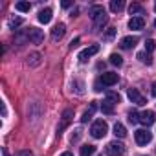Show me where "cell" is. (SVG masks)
<instances>
[{"label": "cell", "instance_id": "26", "mask_svg": "<svg viewBox=\"0 0 156 156\" xmlns=\"http://www.w3.org/2000/svg\"><path fill=\"white\" fill-rule=\"evenodd\" d=\"M129 121L134 125V123H140V114L136 112V110H130L129 112Z\"/></svg>", "mask_w": 156, "mask_h": 156}, {"label": "cell", "instance_id": "4", "mask_svg": "<svg viewBox=\"0 0 156 156\" xmlns=\"http://www.w3.org/2000/svg\"><path fill=\"white\" fill-rule=\"evenodd\" d=\"M107 154L108 156H123L125 154V145L119 141H110L107 145Z\"/></svg>", "mask_w": 156, "mask_h": 156}, {"label": "cell", "instance_id": "18", "mask_svg": "<svg viewBox=\"0 0 156 156\" xmlns=\"http://www.w3.org/2000/svg\"><path fill=\"white\" fill-rule=\"evenodd\" d=\"M101 110H103V114H114V103L108 101V99H105L101 103Z\"/></svg>", "mask_w": 156, "mask_h": 156}, {"label": "cell", "instance_id": "35", "mask_svg": "<svg viewBox=\"0 0 156 156\" xmlns=\"http://www.w3.org/2000/svg\"><path fill=\"white\" fill-rule=\"evenodd\" d=\"M151 92H152V96L156 98V83H152V90H151Z\"/></svg>", "mask_w": 156, "mask_h": 156}, {"label": "cell", "instance_id": "8", "mask_svg": "<svg viewBox=\"0 0 156 156\" xmlns=\"http://www.w3.org/2000/svg\"><path fill=\"white\" fill-rule=\"evenodd\" d=\"M72 118H73V110L72 108H66L64 112H62V118H61V125H59V129H57V132L61 134L68 125H70V121H72Z\"/></svg>", "mask_w": 156, "mask_h": 156}, {"label": "cell", "instance_id": "7", "mask_svg": "<svg viewBox=\"0 0 156 156\" xmlns=\"http://www.w3.org/2000/svg\"><path fill=\"white\" fill-rule=\"evenodd\" d=\"M127 94H129V99H130L132 103L140 105V107L147 103V99H145V98L140 94V90H138V88H129V92H127Z\"/></svg>", "mask_w": 156, "mask_h": 156}, {"label": "cell", "instance_id": "33", "mask_svg": "<svg viewBox=\"0 0 156 156\" xmlns=\"http://www.w3.org/2000/svg\"><path fill=\"white\" fill-rule=\"evenodd\" d=\"M96 90H98V92H101V90H103V88H101V81H98V83H96Z\"/></svg>", "mask_w": 156, "mask_h": 156}, {"label": "cell", "instance_id": "36", "mask_svg": "<svg viewBox=\"0 0 156 156\" xmlns=\"http://www.w3.org/2000/svg\"><path fill=\"white\" fill-rule=\"evenodd\" d=\"M2 156H9V152H8V149H2Z\"/></svg>", "mask_w": 156, "mask_h": 156}, {"label": "cell", "instance_id": "17", "mask_svg": "<svg viewBox=\"0 0 156 156\" xmlns=\"http://www.w3.org/2000/svg\"><path fill=\"white\" fill-rule=\"evenodd\" d=\"M138 59H140V62H143V64H152V57H151V53H147V51H140L138 55H136Z\"/></svg>", "mask_w": 156, "mask_h": 156}, {"label": "cell", "instance_id": "34", "mask_svg": "<svg viewBox=\"0 0 156 156\" xmlns=\"http://www.w3.org/2000/svg\"><path fill=\"white\" fill-rule=\"evenodd\" d=\"M61 6H62V8H70V6H72V2H68V0H66V2H62Z\"/></svg>", "mask_w": 156, "mask_h": 156}, {"label": "cell", "instance_id": "9", "mask_svg": "<svg viewBox=\"0 0 156 156\" xmlns=\"http://www.w3.org/2000/svg\"><path fill=\"white\" fill-rule=\"evenodd\" d=\"M98 51H99V44H92V46H88L87 50H83V51L79 53V61H81V62H87V61H88V57L96 55Z\"/></svg>", "mask_w": 156, "mask_h": 156}, {"label": "cell", "instance_id": "13", "mask_svg": "<svg viewBox=\"0 0 156 156\" xmlns=\"http://www.w3.org/2000/svg\"><path fill=\"white\" fill-rule=\"evenodd\" d=\"M42 55L39 53V51H33V53H30L28 55V66L30 68H35V66H39L41 62H42V59H41Z\"/></svg>", "mask_w": 156, "mask_h": 156}, {"label": "cell", "instance_id": "1", "mask_svg": "<svg viewBox=\"0 0 156 156\" xmlns=\"http://www.w3.org/2000/svg\"><path fill=\"white\" fill-rule=\"evenodd\" d=\"M90 19L94 20L96 30H101V28L108 22V17H107V13H105V8H103V6H94V8L90 9Z\"/></svg>", "mask_w": 156, "mask_h": 156}, {"label": "cell", "instance_id": "27", "mask_svg": "<svg viewBox=\"0 0 156 156\" xmlns=\"http://www.w3.org/2000/svg\"><path fill=\"white\" fill-rule=\"evenodd\" d=\"M156 48V42L152 41V39H149V41H145V51H152Z\"/></svg>", "mask_w": 156, "mask_h": 156}, {"label": "cell", "instance_id": "24", "mask_svg": "<svg viewBox=\"0 0 156 156\" xmlns=\"http://www.w3.org/2000/svg\"><path fill=\"white\" fill-rule=\"evenodd\" d=\"M107 99H108V101H112V103L116 105V103H119V101H121V96H119L118 92H112V90H108V92H107Z\"/></svg>", "mask_w": 156, "mask_h": 156}, {"label": "cell", "instance_id": "39", "mask_svg": "<svg viewBox=\"0 0 156 156\" xmlns=\"http://www.w3.org/2000/svg\"><path fill=\"white\" fill-rule=\"evenodd\" d=\"M154 9H156V4H154Z\"/></svg>", "mask_w": 156, "mask_h": 156}, {"label": "cell", "instance_id": "2", "mask_svg": "<svg viewBox=\"0 0 156 156\" xmlns=\"http://www.w3.org/2000/svg\"><path fill=\"white\" fill-rule=\"evenodd\" d=\"M108 132V125H107V121H103V119H98V121H94V125H92V129H90V134L94 136V138H103L105 134Z\"/></svg>", "mask_w": 156, "mask_h": 156}, {"label": "cell", "instance_id": "38", "mask_svg": "<svg viewBox=\"0 0 156 156\" xmlns=\"http://www.w3.org/2000/svg\"><path fill=\"white\" fill-rule=\"evenodd\" d=\"M154 28H156V20H154Z\"/></svg>", "mask_w": 156, "mask_h": 156}, {"label": "cell", "instance_id": "19", "mask_svg": "<svg viewBox=\"0 0 156 156\" xmlns=\"http://www.w3.org/2000/svg\"><path fill=\"white\" fill-rule=\"evenodd\" d=\"M123 8H125V2H123V0H112V2H110V9H112L114 13H119Z\"/></svg>", "mask_w": 156, "mask_h": 156}, {"label": "cell", "instance_id": "23", "mask_svg": "<svg viewBox=\"0 0 156 156\" xmlns=\"http://www.w3.org/2000/svg\"><path fill=\"white\" fill-rule=\"evenodd\" d=\"M15 9L22 11V13H28V11L31 9V4H30V2H17V4H15Z\"/></svg>", "mask_w": 156, "mask_h": 156}, {"label": "cell", "instance_id": "12", "mask_svg": "<svg viewBox=\"0 0 156 156\" xmlns=\"http://www.w3.org/2000/svg\"><path fill=\"white\" fill-rule=\"evenodd\" d=\"M140 123H143V125H152L154 123V112L152 110H145V112H141L140 114Z\"/></svg>", "mask_w": 156, "mask_h": 156}, {"label": "cell", "instance_id": "3", "mask_svg": "<svg viewBox=\"0 0 156 156\" xmlns=\"http://www.w3.org/2000/svg\"><path fill=\"white\" fill-rule=\"evenodd\" d=\"M26 39H28L30 42H33V44H41V42L44 41V33H42V30H39V28H28V30H26Z\"/></svg>", "mask_w": 156, "mask_h": 156}, {"label": "cell", "instance_id": "5", "mask_svg": "<svg viewBox=\"0 0 156 156\" xmlns=\"http://www.w3.org/2000/svg\"><path fill=\"white\" fill-rule=\"evenodd\" d=\"M99 81H101L103 87H112V85H116V83L119 81V75L114 73V72H107V73H103V75L99 77Z\"/></svg>", "mask_w": 156, "mask_h": 156}, {"label": "cell", "instance_id": "16", "mask_svg": "<svg viewBox=\"0 0 156 156\" xmlns=\"http://www.w3.org/2000/svg\"><path fill=\"white\" fill-rule=\"evenodd\" d=\"M51 9L50 8H46V9H41L39 11V22H42V24H48L50 20H51Z\"/></svg>", "mask_w": 156, "mask_h": 156}, {"label": "cell", "instance_id": "30", "mask_svg": "<svg viewBox=\"0 0 156 156\" xmlns=\"http://www.w3.org/2000/svg\"><path fill=\"white\" fill-rule=\"evenodd\" d=\"M73 132H75V134H72V138H70V140H72V143H73V141H77V140L81 138V130H73Z\"/></svg>", "mask_w": 156, "mask_h": 156}, {"label": "cell", "instance_id": "14", "mask_svg": "<svg viewBox=\"0 0 156 156\" xmlns=\"http://www.w3.org/2000/svg\"><path fill=\"white\" fill-rule=\"evenodd\" d=\"M143 26H145L143 17H132V19L129 20V28H130V30H143Z\"/></svg>", "mask_w": 156, "mask_h": 156}, {"label": "cell", "instance_id": "31", "mask_svg": "<svg viewBox=\"0 0 156 156\" xmlns=\"http://www.w3.org/2000/svg\"><path fill=\"white\" fill-rule=\"evenodd\" d=\"M79 41H81V39H79V37H75V39H73V41H72V42H70V48H72V50H73V48H75V46H77V44H79Z\"/></svg>", "mask_w": 156, "mask_h": 156}, {"label": "cell", "instance_id": "32", "mask_svg": "<svg viewBox=\"0 0 156 156\" xmlns=\"http://www.w3.org/2000/svg\"><path fill=\"white\" fill-rule=\"evenodd\" d=\"M19 156H33V152H31V151H20Z\"/></svg>", "mask_w": 156, "mask_h": 156}, {"label": "cell", "instance_id": "28", "mask_svg": "<svg viewBox=\"0 0 156 156\" xmlns=\"http://www.w3.org/2000/svg\"><path fill=\"white\" fill-rule=\"evenodd\" d=\"M20 24H22V19H11V20H9V28H11V30L19 28Z\"/></svg>", "mask_w": 156, "mask_h": 156}, {"label": "cell", "instance_id": "11", "mask_svg": "<svg viewBox=\"0 0 156 156\" xmlns=\"http://www.w3.org/2000/svg\"><path fill=\"white\" fill-rule=\"evenodd\" d=\"M136 44H138V37H132V35L123 37V39H121V42H119V46H121L123 50H130V48H134Z\"/></svg>", "mask_w": 156, "mask_h": 156}, {"label": "cell", "instance_id": "15", "mask_svg": "<svg viewBox=\"0 0 156 156\" xmlns=\"http://www.w3.org/2000/svg\"><path fill=\"white\" fill-rule=\"evenodd\" d=\"M96 108H98V101H92V103H90V107H88V110H87V112L83 114L81 121H83V123L90 121V119H92V116H94V112H96Z\"/></svg>", "mask_w": 156, "mask_h": 156}, {"label": "cell", "instance_id": "22", "mask_svg": "<svg viewBox=\"0 0 156 156\" xmlns=\"http://www.w3.org/2000/svg\"><path fill=\"white\" fill-rule=\"evenodd\" d=\"M96 152V145H83L81 147V156H92Z\"/></svg>", "mask_w": 156, "mask_h": 156}, {"label": "cell", "instance_id": "25", "mask_svg": "<svg viewBox=\"0 0 156 156\" xmlns=\"http://www.w3.org/2000/svg\"><path fill=\"white\" fill-rule=\"evenodd\" d=\"M110 62H112L114 66H121V64H123V57H121L119 53H112V55H110Z\"/></svg>", "mask_w": 156, "mask_h": 156}, {"label": "cell", "instance_id": "21", "mask_svg": "<svg viewBox=\"0 0 156 156\" xmlns=\"http://www.w3.org/2000/svg\"><path fill=\"white\" fill-rule=\"evenodd\" d=\"M114 134H116L118 138H125V136H127V130H125V127H123L121 123H116V125H114Z\"/></svg>", "mask_w": 156, "mask_h": 156}, {"label": "cell", "instance_id": "20", "mask_svg": "<svg viewBox=\"0 0 156 156\" xmlns=\"http://www.w3.org/2000/svg\"><path fill=\"white\" fill-rule=\"evenodd\" d=\"M129 13H130V15H143L145 11H143V8H141L140 4H136V2H134V4H130V6H129Z\"/></svg>", "mask_w": 156, "mask_h": 156}, {"label": "cell", "instance_id": "6", "mask_svg": "<svg viewBox=\"0 0 156 156\" xmlns=\"http://www.w3.org/2000/svg\"><path fill=\"white\" fill-rule=\"evenodd\" d=\"M134 138H136V143L138 145H147L149 141H151V132L149 130H145V129H138L136 132H134Z\"/></svg>", "mask_w": 156, "mask_h": 156}, {"label": "cell", "instance_id": "10", "mask_svg": "<svg viewBox=\"0 0 156 156\" xmlns=\"http://www.w3.org/2000/svg\"><path fill=\"white\" fill-rule=\"evenodd\" d=\"M64 33H66V26H64L62 22H59V24L51 30V39H53V41H61V39L64 37Z\"/></svg>", "mask_w": 156, "mask_h": 156}, {"label": "cell", "instance_id": "29", "mask_svg": "<svg viewBox=\"0 0 156 156\" xmlns=\"http://www.w3.org/2000/svg\"><path fill=\"white\" fill-rule=\"evenodd\" d=\"M114 35H116V28H108V31L105 33V39L110 41V39H114Z\"/></svg>", "mask_w": 156, "mask_h": 156}, {"label": "cell", "instance_id": "37", "mask_svg": "<svg viewBox=\"0 0 156 156\" xmlns=\"http://www.w3.org/2000/svg\"><path fill=\"white\" fill-rule=\"evenodd\" d=\"M61 156H73V154H72V152H68V151H66V152H62V154H61Z\"/></svg>", "mask_w": 156, "mask_h": 156}]
</instances>
